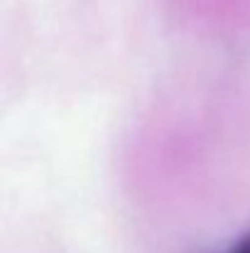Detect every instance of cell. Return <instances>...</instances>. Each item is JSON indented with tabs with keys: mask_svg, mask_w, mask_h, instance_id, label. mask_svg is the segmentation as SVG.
<instances>
[{
	"mask_svg": "<svg viewBox=\"0 0 250 253\" xmlns=\"http://www.w3.org/2000/svg\"><path fill=\"white\" fill-rule=\"evenodd\" d=\"M226 253H250V231L248 234H243L238 241H233L231 249H228Z\"/></svg>",
	"mask_w": 250,
	"mask_h": 253,
	"instance_id": "6da1fadb",
	"label": "cell"
}]
</instances>
